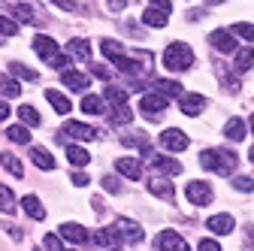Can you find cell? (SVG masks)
I'll return each instance as SVG.
<instances>
[{"label": "cell", "instance_id": "cell-1", "mask_svg": "<svg viewBox=\"0 0 254 251\" xmlns=\"http://www.w3.org/2000/svg\"><path fill=\"white\" fill-rule=\"evenodd\" d=\"M200 164H203L206 170L221 173V176H230V173L236 170V164H239V154H233L230 148H206V151L200 154Z\"/></svg>", "mask_w": 254, "mask_h": 251}, {"label": "cell", "instance_id": "cell-2", "mask_svg": "<svg viewBox=\"0 0 254 251\" xmlns=\"http://www.w3.org/2000/svg\"><path fill=\"white\" fill-rule=\"evenodd\" d=\"M164 67L167 70H173V73H182V70H188L190 64H194V49H190L188 43H170L167 49H164Z\"/></svg>", "mask_w": 254, "mask_h": 251}, {"label": "cell", "instance_id": "cell-3", "mask_svg": "<svg viewBox=\"0 0 254 251\" xmlns=\"http://www.w3.org/2000/svg\"><path fill=\"white\" fill-rule=\"evenodd\" d=\"M185 197H188V203H194V206H206V203L212 200V185H209V182H203V179L188 182Z\"/></svg>", "mask_w": 254, "mask_h": 251}, {"label": "cell", "instance_id": "cell-4", "mask_svg": "<svg viewBox=\"0 0 254 251\" xmlns=\"http://www.w3.org/2000/svg\"><path fill=\"white\" fill-rule=\"evenodd\" d=\"M121 236H124V242H130V245H136V242H142V236H145V230L136 224V221H130V218H118V221L112 224Z\"/></svg>", "mask_w": 254, "mask_h": 251}, {"label": "cell", "instance_id": "cell-5", "mask_svg": "<svg viewBox=\"0 0 254 251\" xmlns=\"http://www.w3.org/2000/svg\"><path fill=\"white\" fill-rule=\"evenodd\" d=\"M154 248H157V251H190V248L185 245V239H182L176 230H164V233H157Z\"/></svg>", "mask_w": 254, "mask_h": 251}, {"label": "cell", "instance_id": "cell-6", "mask_svg": "<svg viewBox=\"0 0 254 251\" xmlns=\"http://www.w3.org/2000/svg\"><path fill=\"white\" fill-rule=\"evenodd\" d=\"M58 236H61V239H67V242H76V245H82V242L91 239V233H88L82 224H76V221H64L61 230H58Z\"/></svg>", "mask_w": 254, "mask_h": 251}, {"label": "cell", "instance_id": "cell-7", "mask_svg": "<svg viewBox=\"0 0 254 251\" xmlns=\"http://www.w3.org/2000/svg\"><path fill=\"white\" fill-rule=\"evenodd\" d=\"M61 130H64V136H70V139H82V142H91L94 136H97V130L88 127V124H82V121H67Z\"/></svg>", "mask_w": 254, "mask_h": 251}, {"label": "cell", "instance_id": "cell-8", "mask_svg": "<svg viewBox=\"0 0 254 251\" xmlns=\"http://www.w3.org/2000/svg\"><path fill=\"white\" fill-rule=\"evenodd\" d=\"M161 142H164V148H170V151H185V148L190 145V139H188L179 127H167V130L161 133Z\"/></svg>", "mask_w": 254, "mask_h": 251}, {"label": "cell", "instance_id": "cell-9", "mask_svg": "<svg viewBox=\"0 0 254 251\" xmlns=\"http://www.w3.org/2000/svg\"><path fill=\"white\" fill-rule=\"evenodd\" d=\"M139 109L154 118V115H161L167 109V97H164V94H142V97H139Z\"/></svg>", "mask_w": 254, "mask_h": 251}, {"label": "cell", "instance_id": "cell-10", "mask_svg": "<svg viewBox=\"0 0 254 251\" xmlns=\"http://www.w3.org/2000/svg\"><path fill=\"white\" fill-rule=\"evenodd\" d=\"M94 242H97V245H103V248H112V251H118V248L124 245V236H121L115 227H103V230H97V233H94Z\"/></svg>", "mask_w": 254, "mask_h": 251}, {"label": "cell", "instance_id": "cell-11", "mask_svg": "<svg viewBox=\"0 0 254 251\" xmlns=\"http://www.w3.org/2000/svg\"><path fill=\"white\" fill-rule=\"evenodd\" d=\"M209 43H212L218 52H224V55L236 52V37L230 34V30H212V34H209Z\"/></svg>", "mask_w": 254, "mask_h": 251}, {"label": "cell", "instance_id": "cell-12", "mask_svg": "<svg viewBox=\"0 0 254 251\" xmlns=\"http://www.w3.org/2000/svg\"><path fill=\"white\" fill-rule=\"evenodd\" d=\"M148 191H151L154 197H161V200H173V197H176V188H173V182H170V179H164V176H154V179H148Z\"/></svg>", "mask_w": 254, "mask_h": 251}, {"label": "cell", "instance_id": "cell-13", "mask_svg": "<svg viewBox=\"0 0 254 251\" xmlns=\"http://www.w3.org/2000/svg\"><path fill=\"white\" fill-rule=\"evenodd\" d=\"M148 164H151L157 173H164V176H179V173H182V164L173 161V158H164V154H151Z\"/></svg>", "mask_w": 254, "mask_h": 251}, {"label": "cell", "instance_id": "cell-14", "mask_svg": "<svg viewBox=\"0 0 254 251\" xmlns=\"http://www.w3.org/2000/svg\"><path fill=\"white\" fill-rule=\"evenodd\" d=\"M179 106H182L185 115H200L203 106H206V97H203V94H182V97H179Z\"/></svg>", "mask_w": 254, "mask_h": 251}, {"label": "cell", "instance_id": "cell-15", "mask_svg": "<svg viewBox=\"0 0 254 251\" xmlns=\"http://www.w3.org/2000/svg\"><path fill=\"white\" fill-rule=\"evenodd\" d=\"M206 227H209L212 233H218V236H227V233L236 227V221H233V215H212L209 221H206Z\"/></svg>", "mask_w": 254, "mask_h": 251}, {"label": "cell", "instance_id": "cell-16", "mask_svg": "<svg viewBox=\"0 0 254 251\" xmlns=\"http://www.w3.org/2000/svg\"><path fill=\"white\" fill-rule=\"evenodd\" d=\"M167 21H170V12L161 9V6H148V9H142V24H148V27H164Z\"/></svg>", "mask_w": 254, "mask_h": 251}, {"label": "cell", "instance_id": "cell-17", "mask_svg": "<svg viewBox=\"0 0 254 251\" xmlns=\"http://www.w3.org/2000/svg\"><path fill=\"white\" fill-rule=\"evenodd\" d=\"M115 170L124 176V179H139L142 176V164L136 158H118L115 161Z\"/></svg>", "mask_w": 254, "mask_h": 251}, {"label": "cell", "instance_id": "cell-18", "mask_svg": "<svg viewBox=\"0 0 254 251\" xmlns=\"http://www.w3.org/2000/svg\"><path fill=\"white\" fill-rule=\"evenodd\" d=\"M245 133H248V124H245L242 118H230V121L224 124V136H227L230 142H242Z\"/></svg>", "mask_w": 254, "mask_h": 251}, {"label": "cell", "instance_id": "cell-19", "mask_svg": "<svg viewBox=\"0 0 254 251\" xmlns=\"http://www.w3.org/2000/svg\"><path fill=\"white\" fill-rule=\"evenodd\" d=\"M34 52H37L43 61H52V58L58 55V43H55L52 37H43V34H40V37L34 40Z\"/></svg>", "mask_w": 254, "mask_h": 251}, {"label": "cell", "instance_id": "cell-20", "mask_svg": "<svg viewBox=\"0 0 254 251\" xmlns=\"http://www.w3.org/2000/svg\"><path fill=\"white\" fill-rule=\"evenodd\" d=\"M82 112H85V115H103V112H106V97L85 94V97H82Z\"/></svg>", "mask_w": 254, "mask_h": 251}, {"label": "cell", "instance_id": "cell-21", "mask_svg": "<svg viewBox=\"0 0 254 251\" xmlns=\"http://www.w3.org/2000/svg\"><path fill=\"white\" fill-rule=\"evenodd\" d=\"M61 82L67 85L70 91H88V76H85V73H79V70H64Z\"/></svg>", "mask_w": 254, "mask_h": 251}, {"label": "cell", "instance_id": "cell-22", "mask_svg": "<svg viewBox=\"0 0 254 251\" xmlns=\"http://www.w3.org/2000/svg\"><path fill=\"white\" fill-rule=\"evenodd\" d=\"M46 100L52 103V109H55L58 115H67V112H70V100L64 97L61 91H55V88H46Z\"/></svg>", "mask_w": 254, "mask_h": 251}, {"label": "cell", "instance_id": "cell-23", "mask_svg": "<svg viewBox=\"0 0 254 251\" xmlns=\"http://www.w3.org/2000/svg\"><path fill=\"white\" fill-rule=\"evenodd\" d=\"M21 206H24V212L34 218V221H43V218H46V206H43L40 197H34V194H27V197L21 200Z\"/></svg>", "mask_w": 254, "mask_h": 251}, {"label": "cell", "instance_id": "cell-24", "mask_svg": "<svg viewBox=\"0 0 254 251\" xmlns=\"http://www.w3.org/2000/svg\"><path fill=\"white\" fill-rule=\"evenodd\" d=\"M0 164H3V170H6V173H12L15 179H24V164L15 158V154L3 151V154H0Z\"/></svg>", "mask_w": 254, "mask_h": 251}, {"label": "cell", "instance_id": "cell-25", "mask_svg": "<svg viewBox=\"0 0 254 251\" xmlns=\"http://www.w3.org/2000/svg\"><path fill=\"white\" fill-rule=\"evenodd\" d=\"M30 158H34V164H37L40 170H55V158H52L43 145H34V148H30Z\"/></svg>", "mask_w": 254, "mask_h": 251}, {"label": "cell", "instance_id": "cell-26", "mask_svg": "<svg viewBox=\"0 0 254 251\" xmlns=\"http://www.w3.org/2000/svg\"><path fill=\"white\" fill-rule=\"evenodd\" d=\"M154 88H157V94H164L167 100H170V97H182V85H179V82L157 79V82H154Z\"/></svg>", "mask_w": 254, "mask_h": 251}, {"label": "cell", "instance_id": "cell-27", "mask_svg": "<svg viewBox=\"0 0 254 251\" xmlns=\"http://www.w3.org/2000/svg\"><path fill=\"white\" fill-rule=\"evenodd\" d=\"M67 161H70L73 167H85V164L91 161V154H88L82 145H67Z\"/></svg>", "mask_w": 254, "mask_h": 251}, {"label": "cell", "instance_id": "cell-28", "mask_svg": "<svg viewBox=\"0 0 254 251\" xmlns=\"http://www.w3.org/2000/svg\"><path fill=\"white\" fill-rule=\"evenodd\" d=\"M67 52H70L73 58H82V61H85V58H91V43L82 40V37H79V40H70V43H67Z\"/></svg>", "mask_w": 254, "mask_h": 251}, {"label": "cell", "instance_id": "cell-29", "mask_svg": "<svg viewBox=\"0 0 254 251\" xmlns=\"http://www.w3.org/2000/svg\"><path fill=\"white\" fill-rule=\"evenodd\" d=\"M6 136H9V142H21V145H27V142H30V130H27V124H12V127H6Z\"/></svg>", "mask_w": 254, "mask_h": 251}, {"label": "cell", "instance_id": "cell-30", "mask_svg": "<svg viewBox=\"0 0 254 251\" xmlns=\"http://www.w3.org/2000/svg\"><path fill=\"white\" fill-rule=\"evenodd\" d=\"M103 97H106L112 106H124V103H127V91H124V88H115V85H106Z\"/></svg>", "mask_w": 254, "mask_h": 251}, {"label": "cell", "instance_id": "cell-31", "mask_svg": "<svg viewBox=\"0 0 254 251\" xmlns=\"http://www.w3.org/2000/svg\"><path fill=\"white\" fill-rule=\"evenodd\" d=\"M233 67L236 70H251L254 67V52L251 49H239L236 58H233Z\"/></svg>", "mask_w": 254, "mask_h": 251}, {"label": "cell", "instance_id": "cell-32", "mask_svg": "<svg viewBox=\"0 0 254 251\" xmlns=\"http://www.w3.org/2000/svg\"><path fill=\"white\" fill-rule=\"evenodd\" d=\"M0 94H3V97H18V94H21V85H18L12 76H0Z\"/></svg>", "mask_w": 254, "mask_h": 251}, {"label": "cell", "instance_id": "cell-33", "mask_svg": "<svg viewBox=\"0 0 254 251\" xmlns=\"http://www.w3.org/2000/svg\"><path fill=\"white\" fill-rule=\"evenodd\" d=\"M9 73H12V76H18V79H27V82H37V79H40V76H37V70H30V67L18 64V61H12V64H9Z\"/></svg>", "mask_w": 254, "mask_h": 251}, {"label": "cell", "instance_id": "cell-34", "mask_svg": "<svg viewBox=\"0 0 254 251\" xmlns=\"http://www.w3.org/2000/svg\"><path fill=\"white\" fill-rule=\"evenodd\" d=\"M18 118H21V124H27V127H37L40 124V112L34 106H18Z\"/></svg>", "mask_w": 254, "mask_h": 251}, {"label": "cell", "instance_id": "cell-35", "mask_svg": "<svg viewBox=\"0 0 254 251\" xmlns=\"http://www.w3.org/2000/svg\"><path fill=\"white\" fill-rule=\"evenodd\" d=\"M230 34H233V37H242V40H248V43H254V24H248V21H236V24L230 27Z\"/></svg>", "mask_w": 254, "mask_h": 251}, {"label": "cell", "instance_id": "cell-36", "mask_svg": "<svg viewBox=\"0 0 254 251\" xmlns=\"http://www.w3.org/2000/svg\"><path fill=\"white\" fill-rule=\"evenodd\" d=\"M100 52H103V55H106V58L112 61V64H115V61H118V58L124 55V49H121V46H118L115 40H103V43H100Z\"/></svg>", "mask_w": 254, "mask_h": 251}, {"label": "cell", "instance_id": "cell-37", "mask_svg": "<svg viewBox=\"0 0 254 251\" xmlns=\"http://www.w3.org/2000/svg\"><path fill=\"white\" fill-rule=\"evenodd\" d=\"M0 209H3L6 215L15 212V197H12V191H9L6 185H0Z\"/></svg>", "mask_w": 254, "mask_h": 251}, {"label": "cell", "instance_id": "cell-38", "mask_svg": "<svg viewBox=\"0 0 254 251\" xmlns=\"http://www.w3.org/2000/svg\"><path fill=\"white\" fill-rule=\"evenodd\" d=\"M12 12H15V18H21V21H34V18H37V15H34V6H27V3L12 6Z\"/></svg>", "mask_w": 254, "mask_h": 251}, {"label": "cell", "instance_id": "cell-39", "mask_svg": "<svg viewBox=\"0 0 254 251\" xmlns=\"http://www.w3.org/2000/svg\"><path fill=\"white\" fill-rule=\"evenodd\" d=\"M130 118H133V112L127 106H115L112 109V121H118V124H130Z\"/></svg>", "mask_w": 254, "mask_h": 251}, {"label": "cell", "instance_id": "cell-40", "mask_svg": "<svg viewBox=\"0 0 254 251\" xmlns=\"http://www.w3.org/2000/svg\"><path fill=\"white\" fill-rule=\"evenodd\" d=\"M0 34H3V37H12V34H18L15 21H12V18H6V15H0Z\"/></svg>", "mask_w": 254, "mask_h": 251}, {"label": "cell", "instance_id": "cell-41", "mask_svg": "<svg viewBox=\"0 0 254 251\" xmlns=\"http://www.w3.org/2000/svg\"><path fill=\"white\" fill-rule=\"evenodd\" d=\"M49 64H52V67H58V70H70V55H61V52H58V55L49 61Z\"/></svg>", "mask_w": 254, "mask_h": 251}, {"label": "cell", "instance_id": "cell-42", "mask_svg": "<svg viewBox=\"0 0 254 251\" xmlns=\"http://www.w3.org/2000/svg\"><path fill=\"white\" fill-rule=\"evenodd\" d=\"M233 188H236V191H254V179L239 176V179H233Z\"/></svg>", "mask_w": 254, "mask_h": 251}, {"label": "cell", "instance_id": "cell-43", "mask_svg": "<svg viewBox=\"0 0 254 251\" xmlns=\"http://www.w3.org/2000/svg\"><path fill=\"white\" fill-rule=\"evenodd\" d=\"M46 248H49V251H64V245H61V236L49 233V236H46Z\"/></svg>", "mask_w": 254, "mask_h": 251}, {"label": "cell", "instance_id": "cell-44", "mask_svg": "<svg viewBox=\"0 0 254 251\" xmlns=\"http://www.w3.org/2000/svg\"><path fill=\"white\" fill-rule=\"evenodd\" d=\"M197 251H221V245H218L215 239H203V242L197 245Z\"/></svg>", "mask_w": 254, "mask_h": 251}, {"label": "cell", "instance_id": "cell-45", "mask_svg": "<svg viewBox=\"0 0 254 251\" xmlns=\"http://www.w3.org/2000/svg\"><path fill=\"white\" fill-rule=\"evenodd\" d=\"M103 188H106L109 194H118V182H115L112 176H103Z\"/></svg>", "mask_w": 254, "mask_h": 251}, {"label": "cell", "instance_id": "cell-46", "mask_svg": "<svg viewBox=\"0 0 254 251\" xmlns=\"http://www.w3.org/2000/svg\"><path fill=\"white\" fill-rule=\"evenodd\" d=\"M70 179H73V185H76V188H85V185H88V176H85V173H73Z\"/></svg>", "mask_w": 254, "mask_h": 251}, {"label": "cell", "instance_id": "cell-47", "mask_svg": "<svg viewBox=\"0 0 254 251\" xmlns=\"http://www.w3.org/2000/svg\"><path fill=\"white\" fill-rule=\"evenodd\" d=\"M52 3H55V6H61V9H67V12H73V9H76L73 0H52Z\"/></svg>", "mask_w": 254, "mask_h": 251}, {"label": "cell", "instance_id": "cell-48", "mask_svg": "<svg viewBox=\"0 0 254 251\" xmlns=\"http://www.w3.org/2000/svg\"><path fill=\"white\" fill-rule=\"evenodd\" d=\"M106 3H109V9H115V12H121V9L127 6V0H106Z\"/></svg>", "mask_w": 254, "mask_h": 251}, {"label": "cell", "instance_id": "cell-49", "mask_svg": "<svg viewBox=\"0 0 254 251\" xmlns=\"http://www.w3.org/2000/svg\"><path fill=\"white\" fill-rule=\"evenodd\" d=\"M94 76H100V79H109V70L103 64H94Z\"/></svg>", "mask_w": 254, "mask_h": 251}, {"label": "cell", "instance_id": "cell-50", "mask_svg": "<svg viewBox=\"0 0 254 251\" xmlns=\"http://www.w3.org/2000/svg\"><path fill=\"white\" fill-rule=\"evenodd\" d=\"M3 227H6V233H9L12 239H21V230H18V227H12V224H3Z\"/></svg>", "mask_w": 254, "mask_h": 251}, {"label": "cell", "instance_id": "cell-51", "mask_svg": "<svg viewBox=\"0 0 254 251\" xmlns=\"http://www.w3.org/2000/svg\"><path fill=\"white\" fill-rule=\"evenodd\" d=\"M151 6H161V9H167V12L173 9V6H170V0H151Z\"/></svg>", "mask_w": 254, "mask_h": 251}, {"label": "cell", "instance_id": "cell-52", "mask_svg": "<svg viewBox=\"0 0 254 251\" xmlns=\"http://www.w3.org/2000/svg\"><path fill=\"white\" fill-rule=\"evenodd\" d=\"M6 118H9V106L0 100V121H6Z\"/></svg>", "mask_w": 254, "mask_h": 251}, {"label": "cell", "instance_id": "cell-53", "mask_svg": "<svg viewBox=\"0 0 254 251\" xmlns=\"http://www.w3.org/2000/svg\"><path fill=\"white\" fill-rule=\"evenodd\" d=\"M248 154H251V164H254V148H251V151H248Z\"/></svg>", "mask_w": 254, "mask_h": 251}, {"label": "cell", "instance_id": "cell-54", "mask_svg": "<svg viewBox=\"0 0 254 251\" xmlns=\"http://www.w3.org/2000/svg\"><path fill=\"white\" fill-rule=\"evenodd\" d=\"M248 124H251V130H254V115H251V121H248Z\"/></svg>", "mask_w": 254, "mask_h": 251}, {"label": "cell", "instance_id": "cell-55", "mask_svg": "<svg viewBox=\"0 0 254 251\" xmlns=\"http://www.w3.org/2000/svg\"><path fill=\"white\" fill-rule=\"evenodd\" d=\"M34 251H40V248H34Z\"/></svg>", "mask_w": 254, "mask_h": 251}]
</instances>
